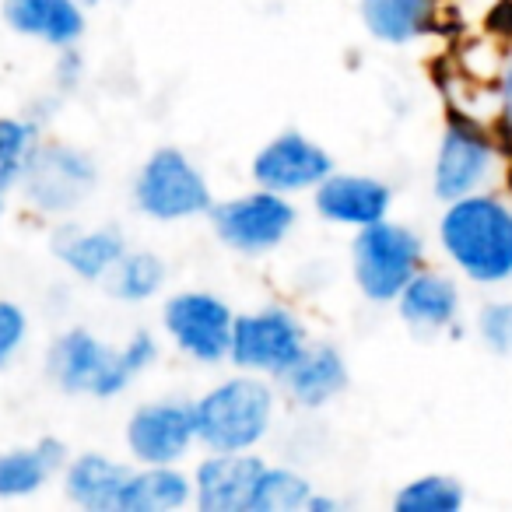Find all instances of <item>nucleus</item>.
I'll use <instances>...</instances> for the list:
<instances>
[{"instance_id":"nucleus-1","label":"nucleus","mask_w":512,"mask_h":512,"mask_svg":"<svg viewBox=\"0 0 512 512\" xmlns=\"http://www.w3.org/2000/svg\"><path fill=\"white\" fill-rule=\"evenodd\" d=\"M158 362V337L137 330L113 348L88 327H71L46 351V376L67 397L113 400L127 393Z\"/></svg>"},{"instance_id":"nucleus-2","label":"nucleus","mask_w":512,"mask_h":512,"mask_svg":"<svg viewBox=\"0 0 512 512\" xmlns=\"http://www.w3.org/2000/svg\"><path fill=\"white\" fill-rule=\"evenodd\" d=\"M278 418V393L267 376L242 372L221 379L193 400L197 442L207 453H253L271 435Z\"/></svg>"},{"instance_id":"nucleus-3","label":"nucleus","mask_w":512,"mask_h":512,"mask_svg":"<svg viewBox=\"0 0 512 512\" xmlns=\"http://www.w3.org/2000/svg\"><path fill=\"white\" fill-rule=\"evenodd\" d=\"M446 256L477 285L512 278V211L495 197L470 193L446 207L439 221Z\"/></svg>"},{"instance_id":"nucleus-4","label":"nucleus","mask_w":512,"mask_h":512,"mask_svg":"<svg viewBox=\"0 0 512 512\" xmlns=\"http://www.w3.org/2000/svg\"><path fill=\"white\" fill-rule=\"evenodd\" d=\"M130 204L148 221L176 225V221L207 218L214 207V193L200 165L183 148L165 144V148L151 151L141 169L134 172Z\"/></svg>"},{"instance_id":"nucleus-5","label":"nucleus","mask_w":512,"mask_h":512,"mask_svg":"<svg viewBox=\"0 0 512 512\" xmlns=\"http://www.w3.org/2000/svg\"><path fill=\"white\" fill-rule=\"evenodd\" d=\"M421 260H425L421 235L390 218L358 228L351 239V278L362 299L376 306L400 299L407 281L421 271Z\"/></svg>"},{"instance_id":"nucleus-6","label":"nucleus","mask_w":512,"mask_h":512,"mask_svg":"<svg viewBox=\"0 0 512 512\" xmlns=\"http://www.w3.org/2000/svg\"><path fill=\"white\" fill-rule=\"evenodd\" d=\"M207 221L214 239L225 249L239 256H267L288 242V235L299 225V211L292 197L256 186L239 197L214 200Z\"/></svg>"},{"instance_id":"nucleus-7","label":"nucleus","mask_w":512,"mask_h":512,"mask_svg":"<svg viewBox=\"0 0 512 512\" xmlns=\"http://www.w3.org/2000/svg\"><path fill=\"white\" fill-rule=\"evenodd\" d=\"M95 186H99V165L85 148L64 141H39V148L25 162L18 193L43 218H71L92 197Z\"/></svg>"},{"instance_id":"nucleus-8","label":"nucleus","mask_w":512,"mask_h":512,"mask_svg":"<svg viewBox=\"0 0 512 512\" xmlns=\"http://www.w3.org/2000/svg\"><path fill=\"white\" fill-rule=\"evenodd\" d=\"M309 348V330L288 306H260L253 313H235L228 362L239 372L281 379Z\"/></svg>"},{"instance_id":"nucleus-9","label":"nucleus","mask_w":512,"mask_h":512,"mask_svg":"<svg viewBox=\"0 0 512 512\" xmlns=\"http://www.w3.org/2000/svg\"><path fill=\"white\" fill-rule=\"evenodd\" d=\"M235 309L221 295L204 288H186L165 299L162 306V330L179 355L197 365H221L228 362L232 348Z\"/></svg>"},{"instance_id":"nucleus-10","label":"nucleus","mask_w":512,"mask_h":512,"mask_svg":"<svg viewBox=\"0 0 512 512\" xmlns=\"http://www.w3.org/2000/svg\"><path fill=\"white\" fill-rule=\"evenodd\" d=\"M123 442L134 463L144 467H169L183 463L197 442V421H193V404L179 397L148 400L127 418Z\"/></svg>"},{"instance_id":"nucleus-11","label":"nucleus","mask_w":512,"mask_h":512,"mask_svg":"<svg viewBox=\"0 0 512 512\" xmlns=\"http://www.w3.org/2000/svg\"><path fill=\"white\" fill-rule=\"evenodd\" d=\"M330 172H334L330 151L302 130H285V134L271 137L249 162V176L256 186L285 193V197L313 193Z\"/></svg>"},{"instance_id":"nucleus-12","label":"nucleus","mask_w":512,"mask_h":512,"mask_svg":"<svg viewBox=\"0 0 512 512\" xmlns=\"http://www.w3.org/2000/svg\"><path fill=\"white\" fill-rule=\"evenodd\" d=\"M491 141L470 123H449L446 134L439 141V155H435L432 169V190L439 200L453 204L460 197L477 193V186L488 179L491 172Z\"/></svg>"},{"instance_id":"nucleus-13","label":"nucleus","mask_w":512,"mask_h":512,"mask_svg":"<svg viewBox=\"0 0 512 512\" xmlns=\"http://www.w3.org/2000/svg\"><path fill=\"white\" fill-rule=\"evenodd\" d=\"M393 190L376 176L362 172H330L313 190V211L330 225L365 228L390 214Z\"/></svg>"},{"instance_id":"nucleus-14","label":"nucleus","mask_w":512,"mask_h":512,"mask_svg":"<svg viewBox=\"0 0 512 512\" xmlns=\"http://www.w3.org/2000/svg\"><path fill=\"white\" fill-rule=\"evenodd\" d=\"M264 460L253 453H207L193 467V505L200 512H249Z\"/></svg>"},{"instance_id":"nucleus-15","label":"nucleus","mask_w":512,"mask_h":512,"mask_svg":"<svg viewBox=\"0 0 512 512\" xmlns=\"http://www.w3.org/2000/svg\"><path fill=\"white\" fill-rule=\"evenodd\" d=\"M0 15L15 36L53 46V50L81 46L88 32L85 0H4Z\"/></svg>"},{"instance_id":"nucleus-16","label":"nucleus","mask_w":512,"mask_h":512,"mask_svg":"<svg viewBox=\"0 0 512 512\" xmlns=\"http://www.w3.org/2000/svg\"><path fill=\"white\" fill-rule=\"evenodd\" d=\"M285 397L302 411H320V407L334 404L351 383L348 358L334 344H313L299 355V362L278 379Z\"/></svg>"},{"instance_id":"nucleus-17","label":"nucleus","mask_w":512,"mask_h":512,"mask_svg":"<svg viewBox=\"0 0 512 512\" xmlns=\"http://www.w3.org/2000/svg\"><path fill=\"white\" fill-rule=\"evenodd\" d=\"M53 256L60 260L71 278L78 281H106V274L120 264V256L127 253V235L120 225H95V228H78L64 225L53 232Z\"/></svg>"},{"instance_id":"nucleus-18","label":"nucleus","mask_w":512,"mask_h":512,"mask_svg":"<svg viewBox=\"0 0 512 512\" xmlns=\"http://www.w3.org/2000/svg\"><path fill=\"white\" fill-rule=\"evenodd\" d=\"M71 449L57 435H43L32 446H11L0 449V502H18L32 498L64 474Z\"/></svg>"},{"instance_id":"nucleus-19","label":"nucleus","mask_w":512,"mask_h":512,"mask_svg":"<svg viewBox=\"0 0 512 512\" xmlns=\"http://www.w3.org/2000/svg\"><path fill=\"white\" fill-rule=\"evenodd\" d=\"M130 470L134 467L99 453V449H88V453H78V456L71 453L60 481H64L67 502L78 505V509L120 512V498H123V488H127Z\"/></svg>"},{"instance_id":"nucleus-20","label":"nucleus","mask_w":512,"mask_h":512,"mask_svg":"<svg viewBox=\"0 0 512 512\" xmlns=\"http://www.w3.org/2000/svg\"><path fill=\"white\" fill-rule=\"evenodd\" d=\"M397 313L418 334H435V330L453 327L460 313V292L453 278L439 271H418L397 299Z\"/></svg>"},{"instance_id":"nucleus-21","label":"nucleus","mask_w":512,"mask_h":512,"mask_svg":"<svg viewBox=\"0 0 512 512\" xmlns=\"http://www.w3.org/2000/svg\"><path fill=\"white\" fill-rule=\"evenodd\" d=\"M193 502V477L169 467H144L137 463L127 477V488L120 498V512H176Z\"/></svg>"},{"instance_id":"nucleus-22","label":"nucleus","mask_w":512,"mask_h":512,"mask_svg":"<svg viewBox=\"0 0 512 512\" xmlns=\"http://www.w3.org/2000/svg\"><path fill=\"white\" fill-rule=\"evenodd\" d=\"M358 15L376 43L404 46L432 29L435 0H362Z\"/></svg>"},{"instance_id":"nucleus-23","label":"nucleus","mask_w":512,"mask_h":512,"mask_svg":"<svg viewBox=\"0 0 512 512\" xmlns=\"http://www.w3.org/2000/svg\"><path fill=\"white\" fill-rule=\"evenodd\" d=\"M165 281H169V264L155 249H127L120 256V264L106 274L102 288L109 299L123 302V306H141L162 295Z\"/></svg>"},{"instance_id":"nucleus-24","label":"nucleus","mask_w":512,"mask_h":512,"mask_svg":"<svg viewBox=\"0 0 512 512\" xmlns=\"http://www.w3.org/2000/svg\"><path fill=\"white\" fill-rule=\"evenodd\" d=\"M313 491V481L302 470L264 463V470L256 477L253 498H249V512H306Z\"/></svg>"},{"instance_id":"nucleus-25","label":"nucleus","mask_w":512,"mask_h":512,"mask_svg":"<svg viewBox=\"0 0 512 512\" xmlns=\"http://www.w3.org/2000/svg\"><path fill=\"white\" fill-rule=\"evenodd\" d=\"M39 148V123L32 116H0V193L22 190L25 162Z\"/></svg>"},{"instance_id":"nucleus-26","label":"nucleus","mask_w":512,"mask_h":512,"mask_svg":"<svg viewBox=\"0 0 512 512\" xmlns=\"http://www.w3.org/2000/svg\"><path fill=\"white\" fill-rule=\"evenodd\" d=\"M460 505H463L460 481L446 474L414 477V481H407L393 495V509L397 512H456Z\"/></svg>"},{"instance_id":"nucleus-27","label":"nucleus","mask_w":512,"mask_h":512,"mask_svg":"<svg viewBox=\"0 0 512 512\" xmlns=\"http://www.w3.org/2000/svg\"><path fill=\"white\" fill-rule=\"evenodd\" d=\"M29 344V313L15 299H0V372Z\"/></svg>"},{"instance_id":"nucleus-28","label":"nucleus","mask_w":512,"mask_h":512,"mask_svg":"<svg viewBox=\"0 0 512 512\" xmlns=\"http://www.w3.org/2000/svg\"><path fill=\"white\" fill-rule=\"evenodd\" d=\"M477 334L495 355L512 358V302H491L477 316Z\"/></svg>"},{"instance_id":"nucleus-29","label":"nucleus","mask_w":512,"mask_h":512,"mask_svg":"<svg viewBox=\"0 0 512 512\" xmlns=\"http://www.w3.org/2000/svg\"><path fill=\"white\" fill-rule=\"evenodd\" d=\"M81 74H85V60H81L78 46H71V50H60V64H57V85L60 92H74L81 81Z\"/></svg>"},{"instance_id":"nucleus-30","label":"nucleus","mask_w":512,"mask_h":512,"mask_svg":"<svg viewBox=\"0 0 512 512\" xmlns=\"http://www.w3.org/2000/svg\"><path fill=\"white\" fill-rule=\"evenodd\" d=\"M341 509H344L341 498L320 495V491H313V495H309V505H306V512H341Z\"/></svg>"},{"instance_id":"nucleus-31","label":"nucleus","mask_w":512,"mask_h":512,"mask_svg":"<svg viewBox=\"0 0 512 512\" xmlns=\"http://www.w3.org/2000/svg\"><path fill=\"white\" fill-rule=\"evenodd\" d=\"M502 99H505V120H509V127H512V60H509V67H505V78H502Z\"/></svg>"},{"instance_id":"nucleus-32","label":"nucleus","mask_w":512,"mask_h":512,"mask_svg":"<svg viewBox=\"0 0 512 512\" xmlns=\"http://www.w3.org/2000/svg\"><path fill=\"white\" fill-rule=\"evenodd\" d=\"M8 193H0V221H4V214H8Z\"/></svg>"},{"instance_id":"nucleus-33","label":"nucleus","mask_w":512,"mask_h":512,"mask_svg":"<svg viewBox=\"0 0 512 512\" xmlns=\"http://www.w3.org/2000/svg\"><path fill=\"white\" fill-rule=\"evenodd\" d=\"M85 4H88V8H95V4H99V0H85Z\"/></svg>"}]
</instances>
